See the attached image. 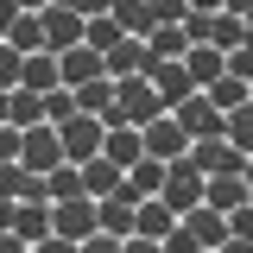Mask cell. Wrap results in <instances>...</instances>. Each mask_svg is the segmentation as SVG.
I'll return each mask as SVG.
<instances>
[{"mask_svg":"<svg viewBox=\"0 0 253 253\" xmlns=\"http://www.w3.org/2000/svg\"><path fill=\"white\" fill-rule=\"evenodd\" d=\"M63 76H57V51H32L26 57V70H19V89H32V95H51Z\"/></svg>","mask_w":253,"mask_h":253,"instance_id":"obj_17","label":"cell"},{"mask_svg":"<svg viewBox=\"0 0 253 253\" xmlns=\"http://www.w3.org/2000/svg\"><path fill=\"white\" fill-rule=\"evenodd\" d=\"M171 228H177V215H171L158 196H139V203H133V234H146V241H165Z\"/></svg>","mask_w":253,"mask_h":253,"instance_id":"obj_15","label":"cell"},{"mask_svg":"<svg viewBox=\"0 0 253 253\" xmlns=\"http://www.w3.org/2000/svg\"><path fill=\"white\" fill-rule=\"evenodd\" d=\"M133 203H139V196H133V190H108V196H95V228H101V234H133Z\"/></svg>","mask_w":253,"mask_h":253,"instance_id":"obj_9","label":"cell"},{"mask_svg":"<svg viewBox=\"0 0 253 253\" xmlns=\"http://www.w3.org/2000/svg\"><path fill=\"white\" fill-rule=\"evenodd\" d=\"M19 177H26V165H19V158H0V203L19 196Z\"/></svg>","mask_w":253,"mask_h":253,"instance_id":"obj_34","label":"cell"},{"mask_svg":"<svg viewBox=\"0 0 253 253\" xmlns=\"http://www.w3.org/2000/svg\"><path fill=\"white\" fill-rule=\"evenodd\" d=\"M13 234H19V241H44V234H51V203H19V215H13Z\"/></svg>","mask_w":253,"mask_h":253,"instance_id":"obj_23","label":"cell"},{"mask_svg":"<svg viewBox=\"0 0 253 253\" xmlns=\"http://www.w3.org/2000/svg\"><path fill=\"white\" fill-rule=\"evenodd\" d=\"M209 44H215L221 57H228V51H234V44H247V26H241V19H234V13H215V26H209Z\"/></svg>","mask_w":253,"mask_h":253,"instance_id":"obj_29","label":"cell"},{"mask_svg":"<svg viewBox=\"0 0 253 253\" xmlns=\"http://www.w3.org/2000/svg\"><path fill=\"white\" fill-rule=\"evenodd\" d=\"M247 6H253V0H221V13H234V19H241Z\"/></svg>","mask_w":253,"mask_h":253,"instance_id":"obj_44","label":"cell"},{"mask_svg":"<svg viewBox=\"0 0 253 253\" xmlns=\"http://www.w3.org/2000/svg\"><path fill=\"white\" fill-rule=\"evenodd\" d=\"M76 171H83V196H108V190H121V184H126V171L114 165V158H101V152L83 158Z\"/></svg>","mask_w":253,"mask_h":253,"instance_id":"obj_16","label":"cell"},{"mask_svg":"<svg viewBox=\"0 0 253 253\" xmlns=\"http://www.w3.org/2000/svg\"><path fill=\"white\" fill-rule=\"evenodd\" d=\"M108 101H114V76H89V83H76V114H95V121H101Z\"/></svg>","mask_w":253,"mask_h":253,"instance_id":"obj_26","label":"cell"},{"mask_svg":"<svg viewBox=\"0 0 253 253\" xmlns=\"http://www.w3.org/2000/svg\"><path fill=\"white\" fill-rule=\"evenodd\" d=\"M139 139H146V158H165V165L190 152V133L177 126V114H158V121H146V126H139Z\"/></svg>","mask_w":253,"mask_h":253,"instance_id":"obj_5","label":"cell"},{"mask_svg":"<svg viewBox=\"0 0 253 253\" xmlns=\"http://www.w3.org/2000/svg\"><path fill=\"white\" fill-rule=\"evenodd\" d=\"M146 83H152V89H158V101H165V114H171V108H177L184 95H196V83H190V70H184V57H177V63H165V57H152V63H146Z\"/></svg>","mask_w":253,"mask_h":253,"instance_id":"obj_7","label":"cell"},{"mask_svg":"<svg viewBox=\"0 0 253 253\" xmlns=\"http://www.w3.org/2000/svg\"><path fill=\"white\" fill-rule=\"evenodd\" d=\"M184 158L203 171V177H215V171H241V165H247V152H234L221 133H209V139H190V152H184Z\"/></svg>","mask_w":253,"mask_h":253,"instance_id":"obj_6","label":"cell"},{"mask_svg":"<svg viewBox=\"0 0 253 253\" xmlns=\"http://www.w3.org/2000/svg\"><path fill=\"white\" fill-rule=\"evenodd\" d=\"M108 13H114V26L133 32V38H146V32L158 26V19H152V0H108Z\"/></svg>","mask_w":253,"mask_h":253,"instance_id":"obj_19","label":"cell"},{"mask_svg":"<svg viewBox=\"0 0 253 253\" xmlns=\"http://www.w3.org/2000/svg\"><path fill=\"white\" fill-rule=\"evenodd\" d=\"M13 19H19V0H0V32L13 26Z\"/></svg>","mask_w":253,"mask_h":253,"instance_id":"obj_43","label":"cell"},{"mask_svg":"<svg viewBox=\"0 0 253 253\" xmlns=\"http://www.w3.org/2000/svg\"><path fill=\"white\" fill-rule=\"evenodd\" d=\"M146 51H152V57H165V63H177V57L190 51V38H184V26H177V19H165V26L146 32Z\"/></svg>","mask_w":253,"mask_h":253,"instance_id":"obj_20","label":"cell"},{"mask_svg":"<svg viewBox=\"0 0 253 253\" xmlns=\"http://www.w3.org/2000/svg\"><path fill=\"white\" fill-rule=\"evenodd\" d=\"M57 76L76 89V83H89V76H108V70H101V51H95V44H70V51H57Z\"/></svg>","mask_w":253,"mask_h":253,"instance_id":"obj_14","label":"cell"},{"mask_svg":"<svg viewBox=\"0 0 253 253\" xmlns=\"http://www.w3.org/2000/svg\"><path fill=\"white\" fill-rule=\"evenodd\" d=\"M221 139H228L234 152H253V101H241V108L221 114Z\"/></svg>","mask_w":253,"mask_h":253,"instance_id":"obj_24","label":"cell"},{"mask_svg":"<svg viewBox=\"0 0 253 253\" xmlns=\"http://www.w3.org/2000/svg\"><path fill=\"white\" fill-rule=\"evenodd\" d=\"M38 26H44V51H70V44H83V13H70V6H38Z\"/></svg>","mask_w":253,"mask_h":253,"instance_id":"obj_8","label":"cell"},{"mask_svg":"<svg viewBox=\"0 0 253 253\" xmlns=\"http://www.w3.org/2000/svg\"><path fill=\"white\" fill-rule=\"evenodd\" d=\"M76 253H121V234H101V228H95V234H89Z\"/></svg>","mask_w":253,"mask_h":253,"instance_id":"obj_36","label":"cell"},{"mask_svg":"<svg viewBox=\"0 0 253 253\" xmlns=\"http://www.w3.org/2000/svg\"><path fill=\"white\" fill-rule=\"evenodd\" d=\"M70 114H76V89H70V83H57V89L44 95V121L57 126V121H70Z\"/></svg>","mask_w":253,"mask_h":253,"instance_id":"obj_31","label":"cell"},{"mask_svg":"<svg viewBox=\"0 0 253 253\" xmlns=\"http://www.w3.org/2000/svg\"><path fill=\"white\" fill-rule=\"evenodd\" d=\"M57 6H70V13H83V19H95V13H108V0H57Z\"/></svg>","mask_w":253,"mask_h":253,"instance_id":"obj_39","label":"cell"},{"mask_svg":"<svg viewBox=\"0 0 253 253\" xmlns=\"http://www.w3.org/2000/svg\"><path fill=\"white\" fill-rule=\"evenodd\" d=\"M38 121H44V95L6 89V126H38Z\"/></svg>","mask_w":253,"mask_h":253,"instance_id":"obj_25","label":"cell"},{"mask_svg":"<svg viewBox=\"0 0 253 253\" xmlns=\"http://www.w3.org/2000/svg\"><path fill=\"white\" fill-rule=\"evenodd\" d=\"M184 70H190L196 89H209V83L221 76V51H215V44H190V51H184Z\"/></svg>","mask_w":253,"mask_h":253,"instance_id":"obj_21","label":"cell"},{"mask_svg":"<svg viewBox=\"0 0 253 253\" xmlns=\"http://www.w3.org/2000/svg\"><path fill=\"white\" fill-rule=\"evenodd\" d=\"M146 63H152V51H146V38H133V32H126L114 51H101V70H108L114 83H121V76H146Z\"/></svg>","mask_w":253,"mask_h":253,"instance_id":"obj_11","label":"cell"},{"mask_svg":"<svg viewBox=\"0 0 253 253\" xmlns=\"http://www.w3.org/2000/svg\"><path fill=\"white\" fill-rule=\"evenodd\" d=\"M19 139H26V126H0V158H19Z\"/></svg>","mask_w":253,"mask_h":253,"instance_id":"obj_38","label":"cell"},{"mask_svg":"<svg viewBox=\"0 0 253 253\" xmlns=\"http://www.w3.org/2000/svg\"><path fill=\"white\" fill-rule=\"evenodd\" d=\"M0 253H26V241H19L13 228H0Z\"/></svg>","mask_w":253,"mask_h":253,"instance_id":"obj_42","label":"cell"},{"mask_svg":"<svg viewBox=\"0 0 253 253\" xmlns=\"http://www.w3.org/2000/svg\"><path fill=\"white\" fill-rule=\"evenodd\" d=\"M215 253H253V241H247V234H228V241H221Z\"/></svg>","mask_w":253,"mask_h":253,"instance_id":"obj_41","label":"cell"},{"mask_svg":"<svg viewBox=\"0 0 253 253\" xmlns=\"http://www.w3.org/2000/svg\"><path fill=\"white\" fill-rule=\"evenodd\" d=\"M101 133H108V126L95 121V114H70V121H57V146H63L70 165H83V158L101 152Z\"/></svg>","mask_w":253,"mask_h":253,"instance_id":"obj_2","label":"cell"},{"mask_svg":"<svg viewBox=\"0 0 253 253\" xmlns=\"http://www.w3.org/2000/svg\"><path fill=\"white\" fill-rule=\"evenodd\" d=\"M126 32L114 26V13H95V19H83V44H95V51H114Z\"/></svg>","mask_w":253,"mask_h":253,"instance_id":"obj_27","label":"cell"},{"mask_svg":"<svg viewBox=\"0 0 253 253\" xmlns=\"http://www.w3.org/2000/svg\"><path fill=\"white\" fill-rule=\"evenodd\" d=\"M101 158H114V165H133V158H146V139H139V126H108L101 133Z\"/></svg>","mask_w":253,"mask_h":253,"instance_id":"obj_18","label":"cell"},{"mask_svg":"<svg viewBox=\"0 0 253 253\" xmlns=\"http://www.w3.org/2000/svg\"><path fill=\"white\" fill-rule=\"evenodd\" d=\"M171 114H177V126H184L190 139H209V133H221V108H215V101H209L203 89H196V95H184Z\"/></svg>","mask_w":253,"mask_h":253,"instance_id":"obj_10","label":"cell"},{"mask_svg":"<svg viewBox=\"0 0 253 253\" xmlns=\"http://www.w3.org/2000/svg\"><path fill=\"white\" fill-rule=\"evenodd\" d=\"M241 177H247V203H253V152H247V165H241Z\"/></svg>","mask_w":253,"mask_h":253,"instance_id":"obj_46","label":"cell"},{"mask_svg":"<svg viewBox=\"0 0 253 253\" xmlns=\"http://www.w3.org/2000/svg\"><path fill=\"white\" fill-rule=\"evenodd\" d=\"M19 165H26V171H57V165H63V146H57V126H51V121L26 126V139H19Z\"/></svg>","mask_w":253,"mask_h":253,"instance_id":"obj_4","label":"cell"},{"mask_svg":"<svg viewBox=\"0 0 253 253\" xmlns=\"http://www.w3.org/2000/svg\"><path fill=\"white\" fill-rule=\"evenodd\" d=\"M44 184H51V203H63V196H83V171L63 158L57 171H44Z\"/></svg>","mask_w":253,"mask_h":253,"instance_id":"obj_30","label":"cell"},{"mask_svg":"<svg viewBox=\"0 0 253 253\" xmlns=\"http://www.w3.org/2000/svg\"><path fill=\"white\" fill-rule=\"evenodd\" d=\"M158 247H165V253H203V247H196V234H190L184 221H177V228H171V234H165Z\"/></svg>","mask_w":253,"mask_h":253,"instance_id":"obj_35","label":"cell"},{"mask_svg":"<svg viewBox=\"0 0 253 253\" xmlns=\"http://www.w3.org/2000/svg\"><path fill=\"white\" fill-rule=\"evenodd\" d=\"M177 221H184L190 234H196V247H203V253H215L221 241H228V215H221V209H209V203H196V209H184Z\"/></svg>","mask_w":253,"mask_h":253,"instance_id":"obj_12","label":"cell"},{"mask_svg":"<svg viewBox=\"0 0 253 253\" xmlns=\"http://www.w3.org/2000/svg\"><path fill=\"white\" fill-rule=\"evenodd\" d=\"M190 13V0H152V19L158 26H165V19H184Z\"/></svg>","mask_w":253,"mask_h":253,"instance_id":"obj_37","label":"cell"},{"mask_svg":"<svg viewBox=\"0 0 253 253\" xmlns=\"http://www.w3.org/2000/svg\"><path fill=\"white\" fill-rule=\"evenodd\" d=\"M19 70H26V57L0 38V89H19Z\"/></svg>","mask_w":253,"mask_h":253,"instance_id":"obj_32","label":"cell"},{"mask_svg":"<svg viewBox=\"0 0 253 253\" xmlns=\"http://www.w3.org/2000/svg\"><path fill=\"white\" fill-rule=\"evenodd\" d=\"M190 13H221V0H190Z\"/></svg>","mask_w":253,"mask_h":253,"instance_id":"obj_45","label":"cell"},{"mask_svg":"<svg viewBox=\"0 0 253 253\" xmlns=\"http://www.w3.org/2000/svg\"><path fill=\"white\" fill-rule=\"evenodd\" d=\"M158 203H165L171 215L196 209V203H203V171H196L190 158H171V165H165V184H158Z\"/></svg>","mask_w":253,"mask_h":253,"instance_id":"obj_1","label":"cell"},{"mask_svg":"<svg viewBox=\"0 0 253 253\" xmlns=\"http://www.w3.org/2000/svg\"><path fill=\"white\" fill-rule=\"evenodd\" d=\"M0 38H6V44H13L19 57H32V51H44V26H38V13H19V19H13L6 32H0Z\"/></svg>","mask_w":253,"mask_h":253,"instance_id":"obj_22","label":"cell"},{"mask_svg":"<svg viewBox=\"0 0 253 253\" xmlns=\"http://www.w3.org/2000/svg\"><path fill=\"white\" fill-rule=\"evenodd\" d=\"M221 70H228V76H241V83H253V44H234V51L221 57Z\"/></svg>","mask_w":253,"mask_h":253,"instance_id":"obj_33","label":"cell"},{"mask_svg":"<svg viewBox=\"0 0 253 253\" xmlns=\"http://www.w3.org/2000/svg\"><path fill=\"white\" fill-rule=\"evenodd\" d=\"M38 6H51V0H19V13H38Z\"/></svg>","mask_w":253,"mask_h":253,"instance_id":"obj_47","label":"cell"},{"mask_svg":"<svg viewBox=\"0 0 253 253\" xmlns=\"http://www.w3.org/2000/svg\"><path fill=\"white\" fill-rule=\"evenodd\" d=\"M203 95L215 101L221 114H228V108H241V101H253V95H247V83H241V76H228V70H221V76H215V83H209Z\"/></svg>","mask_w":253,"mask_h":253,"instance_id":"obj_28","label":"cell"},{"mask_svg":"<svg viewBox=\"0 0 253 253\" xmlns=\"http://www.w3.org/2000/svg\"><path fill=\"white\" fill-rule=\"evenodd\" d=\"M203 203L221 209V215L241 209V203H247V177H241V171H215V177H203Z\"/></svg>","mask_w":253,"mask_h":253,"instance_id":"obj_13","label":"cell"},{"mask_svg":"<svg viewBox=\"0 0 253 253\" xmlns=\"http://www.w3.org/2000/svg\"><path fill=\"white\" fill-rule=\"evenodd\" d=\"M247 95H253V83H247Z\"/></svg>","mask_w":253,"mask_h":253,"instance_id":"obj_48","label":"cell"},{"mask_svg":"<svg viewBox=\"0 0 253 253\" xmlns=\"http://www.w3.org/2000/svg\"><path fill=\"white\" fill-rule=\"evenodd\" d=\"M121 253H165V247H158V241H146V234H126Z\"/></svg>","mask_w":253,"mask_h":253,"instance_id":"obj_40","label":"cell"},{"mask_svg":"<svg viewBox=\"0 0 253 253\" xmlns=\"http://www.w3.org/2000/svg\"><path fill=\"white\" fill-rule=\"evenodd\" d=\"M51 234H63V241H89L95 234V196H63V203H51Z\"/></svg>","mask_w":253,"mask_h":253,"instance_id":"obj_3","label":"cell"}]
</instances>
